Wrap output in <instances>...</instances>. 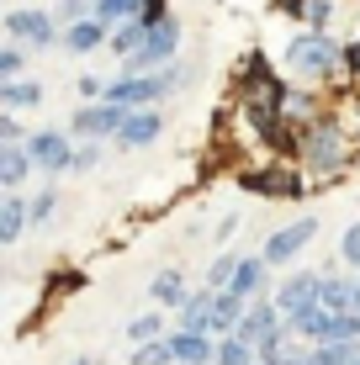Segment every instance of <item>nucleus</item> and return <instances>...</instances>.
Here are the masks:
<instances>
[{
  "instance_id": "1",
  "label": "nucleus",
  "mask_w": 360,
  "mask_h": 365,
  "mask_svg": "<svg viewBox=\"0 0 360 365\" xmlns=\"http://www.w3.org/2000/svg\"><path fill=\"white\" fill-rule=\"evenodd\" d=\"M287 69L307 74V80H329L334 69H339V43H334L329 32H302L287 43Z\"/></svg>"
},
{
  "instance_id": "2",
  "label": "nucleus",
  "mask_w": 360,
  "mask_h": 365,
  "mask_svg": "<svg viewBox=\"0 0 360 365\" xmlns=\"http://www.w3.org/2000/svg\"><path fill=\"white\" fill-rule=\"evenodd\" d=\"M27 159H32V170H43L48 180L53 175H69V165H74V138L69 133H58V128H37V133H27Z\"/></svg>"
},
{
  "instance_id": "3",
  "label": "nucleus",
  "mask_w": 360,
  "mask_h": 365,
  "mask_svg": "<svg viewBox=\"0 0 360 365\" xmlns=\"http://www.w3.org/2000/svg\"><path fill=\"white\" fill-rule=\"evenodd\" d=\"M122 122H128L122 106H111V101H85L69 117V138H80V143H106V138H117Z\"/></svg>"
},
{
  "instance_id": "4",
  "label": "nucleus",
  "mask_w": 360,
  "mask_h": 365,
  "mask_svg": "<svg viewBox=\"0 0 360 365\" xmlns=\"http://www.w3.org/2000/svg\"><path fill=\"white\" fill-rule=\"evenodd\" d=\"M6 32H11V43H16V48H53L64 27H58L53 11L21 6V11H11V16H6Z\"/></svg>"
},
{
  "instance_id": "5",
  "label": "nucleus",
  "mask_w": 360,
  "mask_h": 365,
  "mask_svg": "<svg viewBox=\"0 0 360 365\" xmlns=\"http://www.w3.org/2000/svg\"><path fill=\"white\" fill-rule=\"evenodd\" d=\"M313 238H318V217H297V222H287V228H276V233L265 238L259 259H265V265H292Z\"/></svg>"
},
{
  "instance_id": "6",
  "label": "nucleus",
  "mask_w": 360,
  "mask_h": 365,
  "mask_svg": "<svg viewBox=\"0 0 360 365\" xmlns=\"http://www.w3.org/2000/svg\"><path fill=\"white\" fill-rule=\"evenodd\" d=\"M318 281H324V270H287V281L270 297L281 307V318H297L302 307H318Z\"/></svg>"
},
{
  "instance_id": "7",
  "label": "nucleus",
  "mask_w": 360,
  "mask_h": 365,
  "mask_svg": "<svg viewBox=\"0 0 360 365\" xmlns=\"http://www.w3.org/2000/svg\"><path fill=\"white\" fill-rule=\"evenodd\" d=\"M281 329H287L281 307H276L270 297H259V302H250V307H244V318H239V329H233V334H239L244 344H254V349H259L265 339H276Z\"/></svg>"
},
{
  "instance_id": "8",
  "label": "nucleus",
  "mask_w": 360,
  "mask_h": 365,
  "mask_svg": "<svg viewBox=\"0 0 360 365\" xmlns=\"http://www.w3.org/2000/svg\"><path fill=\"white\" fill-rule=\"evenodd\" d=\"M159 133H165V111L143 106V111H128V122L117 128L111 143H117V148H148V143H159Z\"/></svg>"
},
{
  "instance_id": "9",
  "label": "nucleus",
  "mask_w": 360,
  "mask_h": 365,
  "mask_svg": "<svg viewBox=\"0 0 360 365\" xmlns=\"http://www.w3.org/2000/svg\"><path fill=\"white\" fill-rule=\"evenodd\" d=\"M244 191L302 201V196H307V185H302V175H297V170H244Z\"/></svg>"
},
{
  "instance_id": "10",
  "label": "nucleus",
  "mask_w": 360,
  "mask_h": 365,
  "mask_svg": "<svg viewBox=\"0 0 360 365\" xmlns=\"http://www.w3.org/2000/svg\"><path fill=\"white\" fill-rule=\"evenodd\" d=\"M302 154H307V165H313L318 175H329V170L344 165V138L334 133V128H313V133L302 138Z\"/></svg>"
},
{
  "instance_id": "11",
  "label": "nucleus",
  "mask_w": 360,
  "mask_h": 365,
  "mask_svg": "<svg viewBox=\"0 0 360 365\" xmlns=\"http://www.w3.org/2000/svg\"><path fill=\"white\" fill-rule=\"evenodd\" d=\"M265 286H270V265L259 255H244L239 270H233V281H228V292L239 302H259V297H265Z\"/></svg>"
},
{
  "instance_id": "12",
  "label": "nucleus",
  "mask_w": 360,
  "mask_h": 365,
  "mask_svg": "<svg viewBox=\"0 0 360 365\" xmlns=\"http://www.w3.org/2000/svg\"><path fill=\"white\" fill-rule=\"evenodd\" d=\"M212 297L217 292H207V286H202V292H191L175 307V329L180 334H212Z\"/></svg>"
},
{
  "instance_id": "13",
  "label": "nucleus",
  "mask_w": 360,
  "mask_h": 365,
  "mask_svg": "<svg viewBox=\"0 0 360 365\" xmlns=\"http://www.w3.org/2000/svg\"><path fill=\"white\" fill-rule=\"evenodd\" d=\"M170 355H175V365H212L217 339L212 334H180V329H170Z\"/></svg>"
},
{
  "instance_id": "14",
  "label": "nucleus",
  "mask_w": 360,
  "mask_h": 365,
  "mask_svg": "<svg viewBox=\"0 0 360 365\" xmlns=\"http://www.w3.org/2000/svg\"><path fill=\"white\" fill-rule=\"evenodd\" d=\"M106 37H111V32L101 27V21L85 16V21H69V27L58 32V43H64L74 58H85V53H96V48H106Z\"/></svg>"
},
{
  "instance_id": "15",
  "label": "nucleus",
  "mask_w": 360,
  "mask_h": 365,
  "mask_svg": "<svg viewBox=\"0 0 360 365\" xmlns=\"http://www.w3.org/2000/svg\"><path fill=\"white\" fill-rule=\"evenodd\" d=\"M318 307L324 312H355V275H329L318 281Z\"/></svg>"
},
{
  "instance_id": "16",
  "label": "nucleus",
  "mask_w": 360,
  "mask_h": 365,
  "mask_svg": "<svg viewBox=\"0 0 360 365\" xmlns=\"http://www.w3.org/2000/svg\"><path fill=\"white\" fill-rule=\"evenodd\" d=\"M21 233H27V196L0 191V244H16Z\"/></svg>"
},
{
  "instance_id": "17",
  "label": "nucleus",
  "mask_w": 360,
  "mask_h": 365,
  "mask_svg": "<svg viewBox=\"0 0 360 365\" xmlns=\"http://www.w3.org/2000/svg\"><path fill=\"white\" fill-rule=\"evenodd\" d=\"M32 175V159L21 143H0V191H21Z\"/></svg>"
},
{
  "instance_id": "18",
  "label": "nucleus",
  "mask_w": 360,
  "mask_h": 365,
  "mask_svg": "<svg viewBox=\"0 0 360 365\" xmlns=\"http://www.w3.org/2000/svg\"><path fill=\"white\" fill-rule=\"evenodd\" d=\"M344 360H360V339H334V344L302 349V365H344Z\"/></svg>"
},
{
  "instance_id": "19",
  "label": "nucleus",
  "mask_w": 360,
  "mask_h": 365,
  "mask_svg": "<svg viewBox=\"0 0 360 365\" xmlns=\"http://www.w3.org/2000/svg\"><path fill=\"white\" fill-rule=\"evenodd\" d=\"M27 106H43V85L37 80H6L0 85V111H27Z\"/></svg>"
},
{
  "instance_id": "20",
  "label": "nucleus",
  "mask_w": 360,
  "mask_h": 365,
  "mask_svg": "<svg viewBox=\"0 0 360 365\" xmlns=\"http://www.w3.org/2000/svg\"><path fill=\"white\" fill-rule=\"evenodd\" d=\"M244 307H250V302H239L233 292H217V297H212V339H228L233 329H239Z\"/></svg>"
},
{
  "instance_id": "21",
  "label": "nucleus",
  "mask_w": 360,
  "mask_h": 365,
  "mask_svg": "<svg viewBox=\"0 0 360 365\" xmlns=\"http://www.w3.org/2000/svg\"><path fill=\"white\" fill-rule=\"evenodd\" d=\"M148 297H154L159 307H180V302L191 297V286H185V275H180V270H159L154 281H148Z\"/></svg>"
},
{
  "instance_id": "22",
  "label": "nucleus",
  "mask_w": 360,
  "mask_h": 365,
  "mask_svg": "<svg viewBox=\"0 0 360 365\" xmlns=\"http://www.w3.org/2000/svg\"><path fill=\"white\" fill-rule=\"evenodd\" d=\"M143 37H148V27H143L138 16H133V21H122V27H111L106 48H111V53H117V58H133V53H138V48H143Z\"/></svg>"
},
{
  "instance_id": "23",
  "label": "nucleus",
  "mask_w": 360,
  "mask_h": 365,
  "mask_svg": "<svg viewBox=\"0 0 360 365\" xmlns=\"http://www.w3.org/2000/svg\"><path fill=\"white\" fill-rule=\"evenodd\" d=\"M138 6H143V0H91V16L111 32V27H122V21L138 16Z\"/></svg>"
},
{
  "instance_id": "24",
  "label": "nucleus",
  "mask_w": 360,
  "mask_h": 365,
  "mask_svg": "<svg viewBox=\"0 0 360 365\" xmlns=\"http://www.w3.org/2000/svg\"><path fill=\"white\" fill-rule=\"evenodd\" d=\"M53 212H58V185H43V191H32V196H27V228H43Z\"/></svg>"
},
{
  "instance_id": "25",
  "label": "nucleus",
  "mask_w": 360,
  "mask_h": 365,
  "mask_svg": "<svg viewBox=\"0 0 360 365\" xmlns=\"http://www.w3.org/2000/svg\"><path fill=\"white\" fill-rule=\"evenodd\" d=\"M212 365H254V344H244L239 334L217 339V355H212Z\"/></svg>"
},
{
  "instance_id": "26",
  "label": "nucleus",
  "mask_w": 360,
  "mask_h": 365,
  "mask_svg": "<svg viewBox=\"0 0 360 365\" xmlns=\"http://www.w3.org/2000/svg\"><path fill=\"white\" fill-rule=\"evenodd\" d=\"M239 249H228V255H217L212 259V270H207V292H228V281H233V270H239Z\"/></svg>"
},
{
  "instance_id": "27",
  "label": "nucleus",
  "mask_w": 360,
  "mask_h": 365,
  "mask_svg": "<svg viewBox=\"0 0 360 365\" xmlns=\"http://www.w3.org/2000/svg\"><path fill=\"white\" fill-rule=\"evenodd\" d=\"M128 339L133 344H148V339H165V312H138L128 323Z\"/></svg>"
},
{
  "instance_id": "28",
  "label": "nucleus",
  "mask_w": 360,
  "mask_h": 365,
  "mask_svg": "<svg viewBox=\"0 0 360 365\" xmlns=\"http://www.w3.org/2000/svg\"><path fill=\"white\" fill-rule=\"evenodd\" d=\"M128 360H133V365H175V355H170V334H165V339H148V344H138Z\"/></svg>"
},
{
  "instance_id": "29",
  "label": "nucleus",
  "mask_w": 360,
  "mask_h": 365,
  "mask_svg": "<svg viewBox=\"0 0 360 365\" xmlns=\"http://www.w3.org/2000/svg\"><path fill=\"white\" fill-rule=\"evenodd\" d=\"M21 69H27V53H21L16 43H0V85H6V80H21Z\"/></svg>"
},
{
  "instance_id": "30",
  "label": "nucleus",
  "mask_w": 360,
  "mask_h": 365,
  "mask_svg": "<svg viewBox=\"0 0 360 365\" xmlns=\"http://www.w3.org/2000/svg\"><path fill=\"white\" fill-rule=\"evenodd\" d=\"M302 21H307V32H329V21H334V0H307V6H302Z\"/></svg>"
},
{
  "instance_id": "31",
  "label": "nucleus",
  "mask_w": 360,
  "mask_h": 365,
  "mask_svg": "<svg viewBox=\"0 0 360 365\" xmlns=\"http://www.w3.org/2000/svg\"><path fill=\"white\" fill-rule=\"evenodd\" d=\"M96 165H101V143H74V175H85V170H96Z\"/></svg>"
},
{
  "instance_id": "32",
  "label": "nucleus",
  "mask_w": 360,
  "mask_h": 365,
  "mask_svg": "<svg viewBox=\"0 0 360 365\" xmlns=\"http://www.w3.org/2000/svg\"><path fill=\"white\" fill-rule=\"evenodd\" d=\"M339 255H344V265H355V270H360V222H350V228H344Z\"/></svg>"
},
{
  "instance_id": "33",
  "label": "nucleus",
  "mask_w": 360,
  "mask_h": 365,
  "mask_svg": "<svg viewBox=\"0 0 360 365\" xmlns=\"http://www.w3.org/2000/svg\"><path fill=\"white\" fill-rule=\"evenodd\" d=\"M165 16H170V0H143V6H138V21H143L148 32H154Z\"/></svg>"
},
{
  "instance_id": "34",
  "label": "nucleus",
  "mask_w": 360,
  "mask_h": 365,
  "mask_svg": "<svg viewBox=\"0 0 360 365\" xmlns=\"http://www.w3.org/2000/svg\"><path fill=\"white\" fill-rule=\"evenodd\" d=\"M0 143H27V128L16 122V111H0Z\"/></svg>"
},
{
  "instance_id": "35",
  "label": "nucleus",
  "mask_w": 360,
  "mask_h": 365,
  "mask_svg": "<svg viewBox=\"0 0 360 365\" xmlns=\"http://www.w3.org/2000/svg\"><path fill=\"white\" fill-rule=\"evenodd\" d=\"M53 16L64 21V27H69V21H85V16H91V0H58Z\"/></svg>"
},
{
  "instance_id": "36",
  "label": "nucleus",
  "mask_w": 360,
  "mask_h": 365,
  "mask_svg": "<svg viewBox=\"0 0 360 365\" xmlns=\"http://www.w3.org/2000/svg\"><path fill=\"white\" fill-rule=\"evenodd\" d=\"M80 96H85V101H101V96H106V80H96V74H85V80H80Z\"/></svg>"
},
{
  "instance_id": "37",
  "label": "nucleus",
  "mask_w": 360,
  "mask_h": 365,
  "mask_svg": "<svg viewBox=\"0 0 360 365\" xmlns=\"http://www.w3.org/2000/svg\"><path fill=\"white\" fill-rule=\"evenodd\" d=\"M212 233H217V244H228V238H233V233H239V212H228V217H222V222H217V228H212Z\"/></svg>"
},
{
  "instance_id": "38",
  "label": "nucleus",
  "mask_w": 360,
  "mask_h": 365,
  "mask_svg": "<svg viewBox=\"0 0 360 365\" xmlns=\"http://www.w3.org/2000/svg\"><path fill=\"white\" fill-rule=\"evenodd\" d=\"M339 64H344V69H360V43H350V48H339Z\"/></svg>"
},
{
  "instance_id": "39",
  "label": "nucleus",
  "mask_w": 360,
  "mask_h": 365,
  "mask_svg": "<svg viewBox=\"0 0 360 365\" xmlns=\"http://www.w3.org/2000/svg\"><path fill=\"white\" fill-rule=\"evenodd\" d=\"M281 6H287V16H297V21H302V6H307V0H281Z\"/></svg>"
},
{
  "instance_id": "40",
  "label": "nucleus",
  "mask_w": 360,
  "mask_h": 365,
  "mask_svg": "<svg viewBox=\"0 0 360 365\" xmlns=\"http://www.w3.org/2000/svg\"><path fill=\"white\" fill-rule=\"evenodd\" d=\"M355 318H360V275H355Z\"/></svg>"
},
{
  "instance_id": "41",
  "label": "nucleus",
  "mask_w": 360,
  "mask_h": 365,
  "mask_svg": "<svg viewBox=\"0 0 360 365\" xmlns=\"http://www.w3.org/2000/svg\"><path fill=\"white\" fill-rule=\"evenodd\" d=\"M69 365H96V360H91V355H80V360H69Z\"/></svg>"
},
{
  "instance_id": "42",
  "label": "nucleus",
  "mask_w": 360,
  "mask_h": 365,
  "mask_svg": "<svg viewBox=\"0 0 360 365\" xmlns=\"http://www.w3.org/2000/svg\"><path fill=\"white\" fill-rule=\"evenodd\" d=\"M344 365H360V360H344Z\"/></svg>"
},
{
  "instance_id": "43",
  "label": "nucleus",
  "mask_w": 360,
  "mask_h": 365,
  "mask_svg": "<svg viewBox=\"0 0 360 365\" xmlns=\"http://www.w3.org/2000/svg\"><path fill=\"white\" fill-rule=\"evenodd\" d=\"M0 281H6V270H0Z\"/></svg>"
}]
</instances>
